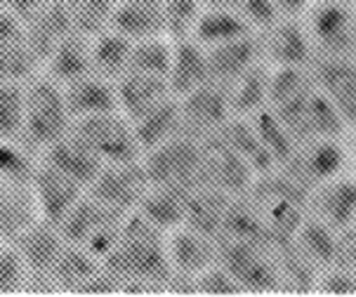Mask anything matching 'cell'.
<instances>
[{"mask_svg":"<svg viewBox=\"0 0 356 297\" xmlns=\"http://www.w3.org/2000/svg\"><path fill=\"white\" fill-rule=\"evenodd\" d=\"M130 62V40L113 29H106L90 38V64L92 74L116 83L125 76Z\"/></svg>","mask_w":356,"mask_h":297,"instance_id":"9c48e42d","label":"cell"},{"mask_svg":"<svg viewBox=\"0 0 356 297\" xmlns=\"http://www.w3.org/2000/svg\"><path fill=\"white\" fill-rule=\"evenodd\" d=\"M354 229H356V222H354Z\"/></svg>","mask_w":356,"mask_h":297,"instance_id":"9a60e30c","label":"cell"},{"mask_svg":"<svg viewBox=\"0 0 356 297\" xmlns=\"http://www.w3.org/2000/svg\"><path fill=\"white\" fill-rule=\"evenodd\" d=\"M26 81H0V142L24 144Z\"/></svg>","mask_w":356,"mask_h":297,"instance_id":"8fae6325","label":"cell"},{"mask_svg":"<svg viewBox=\"0 0 356 297\" xmlns=\"http://www.w3.org/2000/svg\"><path fill=\"white\" fill-rule=\"evenodd\" d=\"M29 286V269L15 243L0 239V293H15Z\"/></svg>","mask_w":356,"mask_h":297,"instance_id":"7c38bea8","label":"cell"},{"mask_svg":"<svg viewBox=\"0 0 356 297\" xmlns=\"http://www.w3.org/2000/svg\"><path fill=\"white\" fill-rule=\"evenodd\" d=\"M259 52L269 66H309L316 57L302 17H281L257 33Z\"/></svg>","mask_w":356,"mask_h":297,"instance_id":"8992f818","label":"cell"},{"mask_svg":"<svg viewBox=\"0 0 356 297\" xmlns=\"http://www.w3.org/2000/svg\"><path fill=\"white\" fill-rule=\"evenodd\" d=\"M71 135L83 147L92 151L102 166L142 159V149L135 137V127L120 111L99 113V116L92 118L76 120L71 125Z\"/></svg>","mask_w":356,"mask_h":297,"instance_id":"7a4b0ae2","label":"cell"},{"mask_svg":"<svg viewBox=\"0 0 356 297\" xmlns=\"http://www.w3.org/2000/svg\"><path fill=\"white\" fill-rule=\"evenodd\" d=\"M66 19L74 33L92 38L111 26L116 0H62Z\"/></svg>","mask_w":356,"mask_h":297,"instance_id":"30bf717a","label":"cell"},{"mask_svg":"<svg viewBox=\"0 0 356 297\" xmlns=\"http://www.w3.org/2000/svg\"><path fill=\"white\" fill-rule=\"evenodd\" d=\"M316 54H352L356 50V10L347 0H316L302 15Z\"/></svg>","mask_w":356,"mask_h":297,"instance_id":"3957f363","label":"cell"},{"mask_svg":"<svg viewBox=\"0 0 356 297\" xmlns=\"http://www.w3.org/2000/svg\"><path fill=\"white\" fill-rule=\"evenodd\" d=\"M307 215L325 227L342 232L356 222V172L345 170L335 177L323 179L307 193Z\"/></svg>","mask_w":356,"mask_h":297,"instance_id":"5b68a950","label":"cell"},{"mask_svg":"<svg viewBox=\"0 0 356 297\" xmlns=\"http://www.w3.org/2000/svg\"><path fill=\"white\" fill-rule=\"evenodd\" d=\"M314 0H274L281 17H302Z\"/></svg>","mask_w":356,"mask_h":297,"instance_id":"4fadbf2b","label":"cell"},{"mask_svg":"<svg viewBox=\"0 0 356 297\" xmlns=\"http://www.w3.org/2000/svg\"><path fill=\"white\" fill-rule=\"evenodd\" d=\"M71 113L66 106L64 88L43 71L26 81V113H24V144L33 154H43L52 144L69 135Z\"/></svg>","mask_w":356,"mask_h":297,"instance_id":"6da1fadb","label":"cell"},{"mask_svg":"<svg viewBox=\"0 0 356 297\" xmlns=\"http://www.w3.org/2000/svg\"><path fill=\"white\" fill-rule=\"evenodd\" d=\"M316 90L333 104L347 127L356 123V59L352 54H316L309 64Z\"/></svg>","mask_w":356,"mask_h":297,"instance_id":"277c9868","label":"cell"},{"mask_svg":"<svg viewBox=\"0 0 356 297\" xmlns=\"http://www.w3.org/2000/svg\"><path fill=\"white\" fill-rule=\"evenodd\" d=\"M347 137H345V151H347V163L349 170L356 172V123L347 127Z\"/></svg>","mask_w":356,"mask_h":297,"instance_id":"5bb4252c","label":"cell"},{"mask_svg":"<svg viewBox=\"0 0 356 297\" xmlns=\"http://www.w3.org/2000/svg\"><path fill=\"white\" fill-rule=\"evenodd\" d=\"M210 81V66L208 52L201 42L194 38H179L175 40L170 69H168V85L175 97H182L191 90L201 88Z\"/></svg>","mask_w":356,"mask_h":297,"instance_id":"ba28073f","label":"cell"},{"mask_svg":"<svg viewBox=\"0 0 356 297\" xmlns=\"http://www.w3.org/2000/svg\"><path fill=\"white\" fill-rule=\"evenodd\" d=\"M62 88L74 123L83 118L99 116V113L118 111L116 83L106 81V78H102L97 74H86L76 78V81L62 85Z\"/></svg>","mask_w":356,"mask_h":297,"instance_id":"52a82bcc","label":"cell"}]
</instances>
